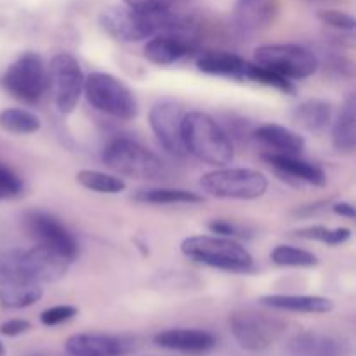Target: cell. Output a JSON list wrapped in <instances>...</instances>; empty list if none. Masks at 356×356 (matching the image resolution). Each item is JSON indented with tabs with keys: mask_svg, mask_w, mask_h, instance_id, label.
<instances>
[{
	"mask_svg": "<svg viewBox=\"0 0 356 356\" xmlns=\"http://www.w3.org/2000/svg\"><path fill=\"white\" fill-rule=\"evenodd\" d=\"M245 80L261 83V86L273 87V89L282 90L284 94L296 92V87L294 83H292V80L285 79V76L278 75V73L271 72V70L264 68V66L257 65V63H249V66H247Z\"/></svg>",
	"mask_w": 356,
	"mask_h": 356,
	"instance_id": "cell-30",
	"label": "cell"
},
{
	"mask_svg": "<svg viewBox=\"0 0 356 356\" xmlns=\"http://www.w3.org/2000/svg\"><path fill=\"white\" fill-rule=\"evenodd\" d=\"M200 186L218 198L256 200L268 190V179L263 172L247 167H225L207 172L200 179Z\"/></svg>",
	"mask_w": 356,
	"mask_h": 356,
	"instance_id": "cell-6",
	"label": "cell"
},
{
	"mask_svg": "<svg viewBox=\"0 0 356 356\" xmlns=\"http://www.w3.org/2000/svg\"><path fill=\"white\" fill-rule=\"evenodd\" d=\"M247 66L249 61L228 51H207L197 58V68L202 73L232 80H245Z\"/></svg>",
	"mask_w": 356,
	"mask_h": 356,
	"instance_id": "cell-22",
	"label": "cell"
},
{
	"mask_svg": "<svg viewBox=\"0 0 356 356\" xmlns=\"http://www.w3.org/2000/svg\"><path fill=\"white\" fill-rule=\"evenodd\" d=\"M186 111L174 101H160L149 110V127L159 143L172 156H186L183 143V117Z\"/></svg>",
	"mask_w": 356,
	"mask_h": 356,
	"instance_id": "cell-15",
	"label": "cell"
},
{
	"mask_svg": "<svg viewBox=\"0 0 356 356\" xmlns=\"http://www.w3.org/2000/svg\"><path fill=\"white\" fill-rule=\"evenodd\" d=\"M284 320L259 313L256 309H238L229 316V332L240 348L247 351H264L284 336Z\"/></svg>",
	"mask_w": 356,
	"mask_h": 356,
	"instance_id": "cell-7",
	"label": "cell"
},
{
	"mask_svg": "<svg viewBox=\"0 0 356 356\" xmlns=\"http://www.w3.org/2000/svg\"><path fill=\"white\" fill-rule=\"evenodd\" d=\"M254 63L289 80L308 79L318 70L316 56L309 49L296 44L261 45L254 52Z\"/></svg>",
	"mask_w": 356,
	"mask_h": 356,
	"instance_id": "cell-9",
	"label": "cell"
},
{
	"mask_svg": "<svg viewBox=\"0 0 356 356\" xmlns=\"http://www.w3.org/2000/svg\"><path fill=\"white\" fill-rule=\"evenodd\" d=\"M207 226L214 235L219 236H228V238H243V236H249L245 228H242V226L235 225L232 221H226V219H214Z\"/></svg>",
	"mask_w": 356,
	"mask_h": 356,
	"instance_id": "cell-35",
	"label": "cell"
},
{
	"mask_svg": "<svg viewBox=\"0 0 356 356\" xmlns=\"http://www.w3.org/2000/svg\"><path fill=\"white\" fill-rule=\"evenodd\" d=\"M42 296V285L16 268L14 249L0 252V305L7 309H23L40 301Z\"/></svg>",
	"mask_w": 356,
	"mask_h": 356,
	"instance_id": "cell-11",
	"label": "cell"
},
{
	"mask_svg": "<svg viewBox=\"0 0 356 356\" xmlns=\"http://www.w3.org/2000/svg\"><path fill=\"white\" fill-rule=\"evenodd\" d=\"M254 139L268 148V153L278 155H301L305 149V139L292 129L280 124H264L254 131Z\"/></svg>",
	"mask_w": 356,
	"mask_h": 356,
	"instance_id": "cell-21",
	"label": "cell"
},
{
	"mask_svg": "<svg viewBox=\"0 0 356 356\" xmlns=\"http://www.w3.org/2000/svg\"><path fill=\"white\" fill-rule=\"evenodd\" d=\"M318 17L325 26L334 28L337 31H353L356 26L355 17L351 14L343 13V10L323 9L318 13Z\"/></svg>",
	"mask_w": 356,
	"mask_h": 356,
	"instance_id": "cell-32",
	"label": "cell"
},
{
	"mask_svg": "<svg viewBox=\"0 0 356 356\" xmlns=\"http://www.w3.org/2000/svg\"><path fill=\"white\" fill-rule=\"evenodd\" d=\"M101 160L108 169L132 179H156L163 170L162 160L155 153L127 138L108 143Z\"/></svg>",
	"mask_w": 356,
	"mask_h": 356,
	"instance_id": "cell-5",
	"label": "cell"
},
{
	"mask_svg": "<svg viewBox=\"0 0 356 356\" xmlns=\"http://www.w3.org/2000/svg\"><path fill=\"white\" fill-rule=\"evenodd\" d=\"M0 356H6V348H3L2 343H0Z\"/></svg>",
	"mask_w": 356,
	"mask_h": 356,
	"instance_id": "cell-40",
	"label": "cell"
},
{
	"mask_svg": "<svg viewBox=\"0 0 356 356\" xmlns=\"http://www.w3.org/2000/svg\"><path fill=\"white\" fill-rule=\"evenodd\" d=\"M179 17L170 9L160 13H138L127 6H111L101 13L99 23L103 30L115 40L124 44L146 40L160 31L170 30L179 23Z\"/></svg>",
	"mask_w": 356,
	"mask_h": 356,
	"instance_id": "cell-2",
	"label": "cell"
},
{
	"mask_svg": "<svg viewBox=\"0 0 356 356\" xmlns=\"http://www.w3.org/2000/svg\"><path fill=\"white\" fill-rule=\"evenodd\" d=\"M294 122L312 134H322L332 122V108L327 101L308 99L294 110Z\"/></svg>",
	"mask_w": 356,
	"mask_h": 356,
	"instance_id": "cell-24",
	"label": "cell"
},
{
	"mask_svg": "<svg viewBox=\"0 0 356 356\" xmlns=\"http://www.w3.org/2000/svg\"><path fill=\"white\" fill-rule=\"evenodd\" d=\"M3 87L7 92L23 103L35 104L44 97L49 89L47 66L37 52H24L3 75Z\"/></svg>",
	"mask_w": 356,
	"mask_h": 356,
	"instance_id": "cell-8",
	"label": "cell"
},
{
	"mask_svg": "<svg viewBox=\"0 0 356 356\" xmlns=\"http://www.w3.org/2000/svg\"><path fill=\"white\" fill-rule=\"evenodd\" d=\"M273 264L282 268H315L318 257L313 252L294 245H278L270 254Z\"/></svg>",
	"mask_w": 356,
	"mask_h": 356,
	"instance_id": "cell-29",
	"label": "cell"
},
{
	"mask_svg": "<svg viewBox=\"0 0 356 356\" xmlns=\"http://www.w3.org/2000/svg\"><path fill=\"white\" fill-rule=\"evenodd\" d=\"M183 143L186 153L209 165L222 167L233 160V143L229 134L204 111H186L183 117Z\"/></svg>",
	"mask_w": 356,
	"mask_h": 356,
	"instance_id": "cell-1",
	"label": "cell"
},
{
	"mask_svg": "<svg viewBox=\"0 0 356 356\" xmlns=\"http://www.w3.org/2000/svg\"><path fill=\"white\" fill-rule=\"evenodd\" d=\"M125 6L138 13H160L170 9V0H124Z\"/></svg>",
	"mask_w": 356,
	"mask_h": 356,
	"instance_id": "cell-36",
	"label": "cell"
},
{
	"mask_svg": "<svg viewBox=\"0 0 356 356\" xmlns=\"http://www.w3.org/2000/svg\"><path fill=\"white\" fill-rule=\"evenodd\" d=\"M294 235L298 238L315 240V242L327 243V245H341L351 238V229L348 228H327V226H306V228L296 229Z\"/></svg>",
	"mask_w": 356,
	"mask_h": 356,
	"instance_id": "cell-31",
	"label": "cell"
},
{
	"mask_svg": "<svg viewBox=\"0 0 356 356\" xmlns=\"http://www.w3.org/2000/svg\"><path fill=\"white\" fill-rule=\"evenodd\" d=\"M134 200L143 204L169 205V204H202L204 197L195 191L183 190V188H146L134 193Z\"/></svg>",
	"mask_w": 356,
	"mask_h": 356,
	"instance_id": "cell-26",
	"label": "cell"
},
{
	"mask_svg": "<svg viewBox=\"0 0 356 356\" xmlns=\"http://www.w3.org/2000/svg\"><path fill=\"white\" fill-rule=\"evenodd\" d=\"M351 346L344 339L322 332H302L292 337L285 356H350Z\"/></svg>",
	"mask_w": 356,
	"mask_h": 356,
	"instance_id": "cell-18",
	"label": "cell"
},
{
	"mask_svg": "<svg viewBox=\"0 0 356 356\" xmlns=\"http://www.w3.org/2000/svg\"><path fill=\"white\" fill-rule=\"evenodd\" d=\"M49 89L54 96L56 108L59 113L68 115L79 104L80 96L83 94V76L80 63L75 56L68 52H59L51 59L47 66Z\"/></svg>",
	"mask_w": 356,
	"mask_h": 356,
	"instance_id": "cell-10",
	"label": "cell"
},
{
	"mask_svg": "<svg viewBox=\"0 0 356 356\" xmlns=\"http://www.w3.org/2000/svg\"><path fill=\"white\" fill-rule=\"evenodd\" d=\"M65 348L72 356H124L134 350V343L108 334H75L66 339Z\"/></svg>",
	"mask_w": 356,
	"mask_h": 356,
	"instance_id": "cell-16",
	"label": "cell"
},
{
	"mask_svg": "<svg viewBox=\"0 0 356 356\" xmlns=\"http://www.w3.org/2000/svg\"><path fill=\"white\" fill-rule=\"evenodd\" d=\"M280 0H236L233 24L240 35H254L266 30L277 17Z\"/></svg>",
	"mask_w": 356,
	"mask_h": 356,
	"instance_id": "cell-17",
	"label": "cell"
},
{
	"mask_svg": "<svg viewBox=\"0 0 356 356\" xmlns=\"http://www.w3.org/2000/svg\"><path fill=\"white\" fill-rule=\"evenodd\" d=\"M155 344L183 353H205L216 346V337L202 329H169L155 336Z\"/></svg>",
	"mask_w": 356,
	"mask_h": 356,
	"instance_id": "cell-20",
	"label": "cell"
},
{
	"mask_svg": "<svg viewBox=\"0 0 356 356\" xmlns=\"http://www.w3.org/2000/svg\"><path fill=\"white\" fill-rule=\"evenodd\" d=\"M76 181L82 184L83 188L96 193H106V195H117L127 188L125 181L122 177L111 176V174L101 172V170L92 169H82L76 174Z\"/></svg>",
	"mask_w": 356,
	"mask_h": 356,
	"instance_id": "cell-28",
	"label": "cell"
},
{
	"mask_svg": "<svg viewBox=\"0 0 356 356\" xmlns=\"http://www.w3.org/2000/svg\"><path fill=\"white\" fill-rule=\"evenodd\" d=\"M31 329V323L28 320L23 318H13V320H7L0 325V334L7 337H16L21 336V334L28 332Z\"/></svg>",
	"mask_w": 356,
	"mask_h": 356,
	"instance_id": "cell-37",
	"label": "cell"
},
{
	"mask_svg": "<svg viewBox=\"0 0 356 356\" xmlns=\"http://www.w3.org/2000/svg\"><path fill=\"white\" fill-rule=\"evenodd\" d=\"M312 3H332V2H339V0H308Z\"/></svg>",
	"mask_w": 356,
	"mask_h": 356,
	"instance_id": "cell-39",
	"label": "cell"
},
{
	"mask_svg": "<svg viewBox=\"0 0 356 356\" xmlns=\"http://www.w3.org/2000/svg\"><path fill=\"white\" fill-rule=\"evenodd\" d=\"M197 37L184 26L183 21L174 28L155 33L145 45V58L159 66L172 65L197 51Z\"/></svg>",
	"mask_w": 356,
	"mask_h": 356,
	"instance_id": "cell-13",
	"label": "cell"
},
{
	"mask_svg": "<svg viewBox=\"0 0 356 356\" xmlns=\"http://www.w3.org/2000/svg\"><path fill=\"white\" fill-rule=\"evenodd\" d=\"M0 127L10 134H33L40 131L42 122L31 111L23 108H6L0 111Z\"/></svg>",
	"mask_w": 356,
	"mask_h": 356,
	"instance_id": "cell-27",
	"label": "cell"
},
{
	"mask_svg": "<svg viewBox=\"0 0 356 356\" xmlns=\"http://www.w3.org/2000/svg\"><path fill=\"white\" fill-rule=\"evenodd\" d=\"M14 261L16 268L24 277L40 285L61 280L72 263L61 252L42 243H37L28 250L14 249Z\"/></svg>",
	"mask_w": 356,
	"mask_h": 356,
	"instance_id": "cell-12",
	"label": "cell"
},
{
	"mask_svg": "<svg viewBox=\"0 0 356 356\" xmlns=\"http://www.w3.org/2000/svg\"><path fill=\"white\" fill-rule=\"evenodd\" d=\"M76 313H79V309H76L75 306H70V305L52 306V308H47L45 312L40 313V322L44 323L45 327H56L68 322V320H72L73 316H76Z\"/></svg>",
	"mask_w": 356,
	"mask_h": 356,
	"instance_id": "cell-33",
	"label": "cell"
},
{
	"mask_svg": "<svg viewBox=\"0 0 356 356\" xmlns=\"http://www.w3.org/2000/svg\"><path fill=\"white\" fill-rule=\"evenodd\" d=\"M263 159L282 176L294 179L298 183L309 184L315 188H323L327 184V174L315 163L301 160L298 155H278V153H264Z\"/></svg>",
	"mask_w": 356,
	"mask_h": 356,
	"instance_id": "cell-19",
	"label": "cell"
},
{
	"mask_svg": "<svg viewBox=\"0 0 356 356\" xmlns=\"http://www.w3.org/2000/svg\"><path fill=\"white\" fill-rule=\"evenodd\" d=\"M332 211H334V214L343 216V218H348V219L356 218L355 205L350 204V202H337V204L332 205Z\"/></svg>",
	"mask_w": 356,
	"mask_h": 356,
	"instance_id": "cell-38",
	"label": "cell"
},
{
	"mask_svg": "<svg viewBox=\"0 0 356 356\" xmlns=\"http://www.w3.org/2000/svg\"><path fill=\"white\" fill-rule=\"evenodd\" d=\"M181 252L188 259L218 270L233 273H249L254 270V257L235 238L219 235L188 236L181 243Z\"/></svg>",
	"mask_w": 356,
	"mask_h": 356,
	"instance_id": "cell-3",
	"label": "cell"
},
{
	"mask_svg": "<svg viewBox=\"0 0 356 356\" xmlns=\"http://www.w3.org/2000/svg\"><path fill=\"white\" fill-rule=\"evenodd\" d=\"M332 143L337 152L353 153L356 148V99L351 96L334 124Z\"/></svg>",
	"mask_w": 356,
	"mask_h": 356,
	"instance_id": "cell-25",
	"label": "cell"
},
{
	"mask_svg": "<svg viewBox=\"0 0 356 356\" xmlns=\"http://www.w3.org/2000/svg\"><path fill=\"white\" fill-rule=\"evenodd\" d=\"M23 191V181L9 169L0 163V200L14 198Z\"/></svg>",
	"mask_w": 356,
	"mask_h": 356,
	"instance_id": "cell-34",
	"label": "cell"
},
{
	"mask_svg": "<svg viewBox=\"0 0 356 356\" xmlns=\"http://www.w3.org/2000/svg\"><path fill=\"white\" fill-rule=\"evenodd\" d=\"M259 305L292 313H329L334 309L332 299L322 298V296L268 294L259 299Z\"/></svg>",
	"mask_w": 356,
	"mask_h": 356,
	"instance_id": "cell-23",
	"label": "cell"
},
{
	"mask_svg": "<svg viewBox=\"0 0 356 356\" xmlns=\"http://www.w3.org/2000/svg\"><path fill=\"white\" fill-rule=\"evenodd\" d=\"M83 94L96 110L118 118L132 120L138 117V99L122 80L110 73H90L83 80Z\"/></svg>",
	"mask_w": 356,
	"mask_h": 356,
	"instance_id": "cell-4",
	"label": "cell"
},
{
	"mask_svg": "<svg viewBox=\"0 0 356 356\" xmlns=\"http://www.w3.org/2000/svg\"><path fill=\"white\" fill-rule=\"evenodd\" d=\"M24 226L31 238L37 240V243L52 247L70 261L75 259L79 254V243L75 236L54 216L44 211H30L24 216Z\"/></svg>",
	"mask_w": 356,
	"mask_h": 356,
	"instance_id": "cell-14",
	"label": "cell"
}]
</instances>
